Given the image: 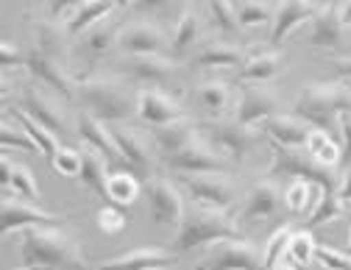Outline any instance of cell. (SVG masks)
I'll return each mask as SVG.
<instances>
[{
	"label": "cell",
	"instance_id": "obj_1",
	"mask_svg": "<svg viewBox=\"0 0 351 270\" xmlns=\"http://www.w3.org/2000/svg\"><path fill=\"white\" fill-rule=\"evenodd\" d=\"M25 267L42 270H86V259L81 254V245L56 229H31L23 232V245H20Z\"/></svg>",
	"mask_w": 351,
	"mask_h": 270
},
{
	"label": "cell",
	"instance_id": "obj_2",
	"mask_svg": "<svg viewBox=\"0 0 351 270\" xmlns=\"http://www.w3.org/2000/svg\"><path fill=\"white\" fill-rule=\"evenodd\" d=\"M293 114L301 117L315 128H329L332 123H340L343 114H351V86L348 84H306L295 98Z\"/></svg>",
	"mask_w": 351,
	"mask_h": 270
},
{
	"label": "cell",
	"instance_id": "obj_3",
	"mask_svg": "<svg viewBox=\"0 0 351 270\" xmlns=\"http://www.w3.org/2000/svg\"><path fill=\"white\" fill-rule=\"evenodd\" d=\"M75 98L81 101L84 112L104 123H125L131 114H137V95L112 78H84L75 86Z\"/></svg>",
	"mask_w": 351,
	"mask_h": 270
},
{
	"label": "cell",
	"instance_id": "obj_4",
	"mask_svg": "<svg viewBox=\"0 0 351 270\" xmlns=\"http://www.w3.org/2000/svg\"><path fill=\"white\" fill-rule=\"evenodd\" d=\"M223 240H243L237 223L226 220L223 214H217V212L187 209V214L182 220L179 232H176L170 248H173L176 256H182V254H190L195 248L215 245V243H223Z\"/></svg>",
	"mask_w": 351,
	"mask_h": 270
},
{
	"label": "cell",
	"instance_id": "obj_5",
	"mask_svg": "<svg viewBox=\"0 0 351 270\" xmlns=\"http://www.w3.org/2000/svg\"><path fill=\"white\" fill-rule=\"evenodd\" d=\"M268 178H304V182H313L321 193H337L340 182L335 167H326L321 162H315L310 154H301L298 148H282L274 145V159L268 167Z\"/></svg>",
	"mask_w": 351,
	"mask_h": 270
},
{
	"label": "cell",
	"instance_id": "obj_6",
	"mask_svg": "<svg viewBox=\"0 0 351 270\" xmlns=\"http://www.w3.org/2000/svg\"><path fill=\"white\" fill-rule=\"evenodd\" d=\"M184 193L193 198L195 209L223 214L237 204V190L223 173H198V175H179Z\"/></svg>",
	"mask_w": 351,
	"mask_h": 270
},
{
	"label": "cell",
	"instance_id": "obj_7",
	"mask_svg": "<svg viewBox=\"0 0 351 270\" xmlns=\"http://www.w3.org/2000/svg\"><path fill=\"white\" fill-rule=\"evenodd\" d=\"M70 217L64 214H51L45 209H39L36 204L25 201V198H3V206H0V234L9 237L14 232H31V229H56L64 226Z\"/></svg>",
	"mask_w": 351,
	"mask_h": 270
},
{
	"label": "cell",
	"instance_id": "obj_8",
	"mask_svg": "<svg viewBox=\"0 0 351 270\" xmlns=\"http://www.w3.org/2000/svg\"><path fill=\"white\" fill-rule=\"evenodd\" d=\"M195 270H265V259L245 240L215 243Z\"/></svg>",
	"mask_w": 351,
	"mask_h": 270
},
{
	"label": "cell",
	"instance_id": "obj_9",
	"mask_svg": "<svg viewBox=\"0 0 351 270\" xmlns=\"http://www.w3.org/2000/svg\"><path fill=\"white\" fill-rule=\"evenodd\" d=\"M285 206V190H279V184L274 178H265V182L254 184L243 204H240V212H237V220L240 226L245 223H265V220H274Z\"/></svg>",
	"mask_w": 351,
	"mask_h": 270
},
{
	"label": "cell",
	"instance_id": "obj_10",
	"mask_svg": "<svg viewBox=\"0 0 351 270\" xmlns=\"http://www.w3.org/2000/svg\"><path fill=\"white\" fill-rule=\"evenodd\" d=\"M204 131H206V140L212 143V148L217 154H223L234 164H240L251 154V148L256 143L254 131L240 125L237 120H232V123H209Z\"/></svg>",
	"mask_w": 351,
	"mask_h": 270
},
{
	"label": "cell",
	"instance_id": "obj_11",
	"mask_svg": "<svg viewBox=\"0 0 351 270\" xmlns=\"http://www.w3.org/2000/svg\"><path fill=\"white\" fill-rule=\"evenodd\" d=\"M148 201H151V217L156 226H182V220L187 214L184 198L173 182L167 178H151L148 182Z\"/></svg>",
	"mask_w": 351,
	"mask_h": 270
},
{
	"label": "cell",
	"instance_id": "obj_12",
	"mask_svg": "<svg viewBox=\"0 0 351 270\" xmlns=\"http://www.w3.org/2000/svg\"><path fill=\"white\" fill-rule=\"evenodd\" d=\"M117 48L125 56H162L170 51V39L154 23H131L120 31Z\"/></svg>",
	"mask_w": 351,
	"mask_h": 270
},
{
	"label": "cell",
	"instance_id": "obj_13",
	"mask_svg": "<svg viewBox=\"0 0 351 270\" xmlns=\"http://www.w3.org/2000/svg\"><path fill=\"white\" fill-rule=\"evenodd\" d=\"M321 9L324 6L318 0H279L274 12V23H271V45L279 48L298 25L315 20Z\"/></svg>",
	"mask_w": 351,
	"mask_h": 270
},
{
	"label": "cell",
	"instance_id": "obj_14",
	"mask_svg": "<svg viewBox=\"0 0 351 270\" xmlns=\"http://www.w3.org/2000/svg\"><path fill=\"white\" fill-rule=\"evenodd\" d=\"M165 164L179 173V175H198V173H226L229 170V159L223 154H217L215 148L206 145H190L173 156H165Z\"/></svg>",
	"mask_w": 351,
	"mask_h": 270
},
{
	"label": "cell",
	"instance_id": "obj_15",
	"mask_svg": "<svg viewBox=\"0 0 351 270\" xmlns=\"http://www.w3.org/2000/svg\"><path fill=\"white\" fill-rule=\"evenodd\" d=\"M279 114V98L268 89H259V86H245L240 103H237V123L245 128H256V125H265L271 117Z\"/></svg>",
	"mask_w": 351,
	"mask_h": 270
},
{
	"label": "cell",
	"instance_id": "obj_16",
	"mask_svg": "<svg viewBox=\"0 0 351 270\" xmlns=\"http://www.w3.org/2000/svg\"><path fill=\"white\" fill-rule=\"evenodd\" d=\"M137 117L143 123H148L151 128H159V125H170L176 120H184V112L173 98L162 95L159 89L145 86L137 93Z\"/></svg>",
	"mask_w": 351,
	"mask_h": 270
},
{
	"label": "cell",
	"instance_id": "obj_17",
	"mask_svg": "<svg viewBox=\"0 0 351 270\" xmlns=\"http://www.w3.org/2000/svg\"><path fill=\"white\" fill-rule=\"evenodd\" d=\"M17 109L25 112V114H28L31 120H36L39 125H45L48 131H53L56 137H64V134L70 131V123H67L64 112H62L53 101H48L45 95H39L36 89H23V95H20V101H17Z\"/></svg>",
	"mask_w": 351,
	"mask_h": 270
},
{
	"label": "cell",
	"instance_id": "obj_18",
	"mask_svg": "<svg viewBox=\"0 0 351 270\" xmlns=\"http://www.w3.org/2000/svg\"><path fill=\"white\" fill-rule=\"evenodd\" d=\"M75 128H78V137H81V143H84L86 148L98 151L106 162H123L120 148H117V143H114V134H112L109 123L93 117L90 112H81Z\"/></svg>",
	"mask_w": 351,
	"mask_h": 270
},
{
	"label": "cell",
	"instance_id": "obj_19",
	"mask_svg": "<svg viewBox=\"0 0 351 270\" xmlns=\"http://www.w3.org/2000/svg\"><path fill=\"white\" fill-rule=\"evenodd\" d=\"M173 251L156 248V245H143V248H131L128 254H120L109 262L101 265V270H165L170 265H176Z\"/></svg>",
	"mask_w": 351,
	"mask_h": 270
},
{
	"label": "cell",
	"instance_id": "obj_20",
	"mask_svg": "<svg viewBox=\"0 0 351 270\" xmlns=\"http://www.w3.org/2000/svg\"><path fill=\"white\" fill-rule=\"evenodd\" d=\"M25 70H28V73L42 84V86L53 89V93H59V95H64V98H73V95H75V86H78V84H73V78L67 75L64 64L45 59V56H42V53L36 51V48H31V51H28Z\"/></svg>",
	"mask_w": 351,
	"mask_h": 270
},
{
	"label": "cell",
	"instance_id": "obj_21",
	"mask_svg": "<svg viewBox=\"0 0 351 270\" xmlns=\"http://www.w3.org/2000/svg\"><path fill=\"white\" fill-rule=\"evenodd\" d=\"M112 134H114V143L120 148L125 167L137 178H145L151 170V159H148V148H145V140L140 137V131L128 128L125 123H117V125H112Z\"/></svg>",
	"mask_w": 351,
	"mask_h": 270
},
{
	"label": "cell",
	"instance_id": "obj_22",
	"mask_svg": "<svg viewBox=\"0 0 351 270\" xmlns=\"http://www.w3.org/2000/svg\"><path fill=\"white\" fill-rule=\"evenodd\" d=\"M173 70H176V62L165 59V56H125V62H123V73L131 81L145 84L151 89L170 81Z\"/></svg>",
	"mask_w": 351,
	"mask_h": 270
},
{
	"label": "cell",
	"instance_id": "obj_23",
	"mask_svg": "<svg viewBox=\"0 0 351 270\" xmlns=\"http://www.w3.org/2000/svg\"><path fill=\"white\" fill-rule=\"evenodd\" d=\"M310 45L318 51H335L346 45V23L340 17V9L324 6L310 28Z\"/></svg>",
	"mask_w": 351,
	"mask_h": 270
},
{
	"label": "cell",
	"instance_id": "obj_24",
	"mask_svg": "<svg viewBox=\"0 0 351 270\" xmlns=\"http://www.w3.org/2000/svg\"><path fill=\"white\" fill-rule=\"evenodd\" d=\"M262 131L268 134L274 140V145H282V148H304L306 145V137H310V123H304L301 117L295 114H276L271 117Z\"/></svg>",
	"mask_w": 351,
	"mask_h": 270
},
{
	"label": "cell",
	"instance_id": "obj_25",
	"mask_svg": "<svg viewBox=\"0 0 351 270\" xmlns=\"http://www.w3.org/2000/svg\"><path fill=\"white\" fill-rule=\"evenodd\" d=\"M112 9H117V0H81V6H75L70 12V17L64 20L62 28L67 31V36L86 34L90 28H95L98 23H104Z\"/></svg>",
	"mask_w": 351,
	"mask_h": 270
},
{
	"label": "cell",
	"instance_id": "obj_26",
	"mask_svg": "<svg viewBox=\"0 0 351 270\" xmlns=\"http://www.w3.org/2000/svg\"><path fill=\"white\" fill-rule=\"evenodd\" d=\"M0 173H3V187L6 190H14L17 198H25L31 204H39L42 193H39V184H36V178L28 167L23 164H14L9 159V154H3V159H0Z\"/></svg>",
	"mask_w": 351,
	"mask_h": 270
},
{
	"label": "cell",
	"instance_id": "obj_27",
	"mask_svg": "<svg viewBox=\"0 0 351 270\" xmlns=\"http://www.w3.org/2000/svg\"><path fill=\"white\" fill-rule=\"evenodd\" d=\"M154 145L165 156L179 154V151L195 145V125L190 120H176L170 125H159V128H154Z\"/></svg>",
	"mask_w": 351,
	"mask_h": 270
},
{
	"label": "cell",
	"instance_id": "obj_28",
	"mask_svg": "<svg viewBox=\"0 0 351 270\" xmlns=\"http://www.w3.org/2000/svg\"><path fill=\"white\" fill-rule=\"evenodd\" d=\"M195 67L204 70H226V67H243V51L229 42H206L195 53Z\"/></svg>",
	"mask_w": 351,
	"mask_h": 270
},
{
	"label": "cell",
	"instance_id": "obj_29",
	"mask_svg": "<svg viewBox=\"0 0 351 270\" xmlns=\"http://www.w3.org/2000/svg\"><path fill=\"white\" fill-rule=\"evenodd\" d=\"M31 25H34V48L45 59L64 64V36H67V31L59 28L56 23H51V20H34Z\"/></svg>",
	"mask_w": 351,
	"mask_h": 270
},
{
	"label": "cell",
	"instance_id": "obj_30",
	"mask_svg": "<svg viewBox=\"0 0 351 270\" xmlns=\"http://www.w3.org/2000/svg\"><path fill=\"white\" fill-rule=\"evenodd\" d=\"M198 36H201V17L187 9L179 20H176V31L170 36V51H167L170 59H182L198 42Z\"/></svg>",
	"mask_w": 351,
	"mask_h": 270
},
{
	"label": "cell",
	"instance_id": "obj_31",
	"mask_svg": "<svg viewBox=\"0 0 351 270\" xmlns=\"http://www.w3.org/2000/svg\"><path fill=\"white\" fill-rule=\"evenodd\" d=\"M304 151L310 154L315 162L326 164V167H337V164L343 162V145L332 137L329 131H324V128H313V131H310Z\"/></svg>",
	"mask_w": 351,
	"mask_h": 270
},
{
	"label": "cell",
	"instance_id": "obj_32",
	"mask_svg": "<svg viewBox=\"0 0 351 270\" xmlns=\"http://www.w3.org/2000/svg\"><path fill=\"white\" fill-rule=\"evenodd\" d=\"M109 170H106V159L98 154V151H93V148H86L84 151V167H81V184L90 190V193H95V195H104L106 198V187H109Z\"/></svg>",
	"mask_w": 351,
	"mask_h": 270
},
{
	"label": "cell",
	"instance_id": "obj_33",
	"mask_svg": "<svg viewBox=\"0 0 351 270\" xmlns=\"http://www.w3.org/2000/svg\"><path fill=\"white\" fill-rule=\"evenodd\" d=\"M195 98L206 114L217 117L232 106V89L223 81H204L195 86Z\"/></svg>",
	"mask_w": 351,
	"mask_h": 270
},
{
	"label": "cell",
	"instance_id": "obj_34",
	"mask_svg": "<svg viewBox=\"0 0 351 270\" xmlns=\"http://www.w3.org/2000/svg\"><path fill=\"white\" fill-rule=\"evenodd\" d=\"M14 117H17L20 128H23V131L28 134V137L34 140V145L39 148V154H42V156H45V159H48V164H51V162L56 159L59 148H62V145H59V137H56V134H53V131H48L45 125H39L36 120H31V117H28L25 112H20V109L14 112Z\"/></svg>",
	"mask_w": 351,
	"mask_h": 270
},
{
	"label": "cell",
	"instance_id": "obj_35",
	"mask_svg": "<svg viewBox=\"0 0 351 270\" xmlns=\"http://www.w3.org/2000/svg\"><path fill=\"white\" fill-rule=\"evenodd\" d=\"M282 67V53L279 51H265L251 56L243 67H240V81H251V84H262L271 81Z\"/></svg>",
	"mask_w": 351,
	"mask_h": 270
},
{
	"label": "cell",
	"instance_id": "obj_36",
	"mask_svg": "<svg viewBox=\"0 0 351 270\" xmlns=\"http://www.w3.org/2000/svg\"><path fill=\"white\" fill-rule=\"evenodd\" d=\"M106 198L114 206H131L140 198V178L131 170H117L109 175V187H106Z\"/></svg>",
	"mask_w": 351,
	"mask_h": 270
},
{
	"label": "cell",
	"instance_id": "obj_37",
	"mask_svg": "<svg viewBox=\"0 0 351 270\" xmlns=\"http://www.w3.org/2000/svg\"><path fill=\"white\" fill-rule=\"evenodd\" d=\"M343 214H346V204L340 201V195L337 193H321L315 206H313V212L306 214V220H304V229L313 232V229L326 226V223H332V220H337Z\"/></svg>",
	"mask_w": 351,
	"mask_h": 270
},
{
	"label": "cell",
	"instance_id": "obj_38",
	"mask_svg": "<svg viewBox=\"0 0 351 270\" xmlns=\"http://www.w3.org/2000/svg\"><path fill=\"white\" fill-rule=\"evenodd\" d=\"M120 25L117 23H112V20H104V23H98L95 28H90L86 31V36H84V45H86V53L90 56H104L106 51H112L114 45H117V39H120Z\"/></svg>",
	"mask_w": 351,
	"mask_h": 270
},
{
	"label": "cell",
	"instance_id": "obj_39",
	"mask_svg": "<svg viewBox=\"0 0 351 270\" xmlns=\"http://www.w3.org/2000/svg\"><path fill=\"white\" fill-rule=\"evenodd\" d=\"M313 193L315 184L313 182H304V178H293V182L285 187V206L295 214H310L313 212Z\"/></svg>",
	"mask_w": 351,
	"mask_h": 270
},
{
	"label": "cell",
	"instance_id": "obj_40",
	"mask_svg": "<svg viewBox=\"0 0 351 270\" xmlns=\"http://www.w3.org/2000/svg\"><path fill=\"white\" fill-rule=\"evenodd\" d=\"M293 234H295V229L290 226V223H282V229H276V232L268 237L265 251H262V259H265V270H274L276 265H282V254H287Z\"/></svg>",
	"mask_w": 351,
	"mask_h": 270
},
{
	"label": "cell",
	"instance_id": "obj_41",
	"mask_svg": "<svg viewBox=\"0 0 351 270\" xmlns=\"http://www.w3.org/2000/svg\"><path fill=\"white\" fill-rule=\"evenodd\" d=\"M274 12L271 3L265 0H243L237 6V20H240V28H256V25H268L274 23Z\"/></svg>",
	"mask_w": 351,
	"mask_h": 270
},
{
	"label": "cell",
	"instance_id": "obj_42",
	"mask_svg": "<svg viewBox=\"0 0 351 270\" xmlns=\"http://www.w3.org/2000/svg\"><path fill=\"white\" fill-rule=\"evenodd\" d=\"M315 251H318V243H315L313 232L310 229H301V232L293 234L290 248H287V256L293 259L295 267H306V265L315 259Z\"/></svg>",
	"mask_w": 351,
	"mask_h": 270
},
{
	"label": "cell",
	"instance_id": "obj_43",
	"mask_svg": "<svg viewBox=\"0 0 351 270\" xmlns=\"http://www.w3.org/2000/svg\"><path fill=\"white\" fill-rule=\"evenodd\" d=\"M209 14H212V23L223 34H237L240 20H237V9L232 6V0H209Z\"/></svg>",
	"mask_w": 351,
	"mask_h": 270
},
{
	"label": "cell",
	"instance_id": "obj_44",
	"mask_svg": "<svg viewBox=\"0 0 351 270\" xmlns=\"http://www.w3.org/2000/svg\"><path fill=\"white\" fill-rule=\"evenodd\" d=\"M51 167L59 173V175H67V178H78L81 175V167H84V151L78 148H59L56 159L51 162Z\"/></svg>",
	"mask_w": 351,
	"mask_h": 270
},
{
	"label": "cell",
	"instance_id": "obj_45",
	"mask_svg": "<svg viewBox=\"0 0 351 270\" xmlns=\"http://www.w3.org/2000/svg\"><path fill=\"white\" fill-rule=\"evenodd\" d=\"M98 229L104 232V234H120L125 226H128V214L123 212V206H104V209H98Z\"/></svg>",
	"mask_w": 351,
	"mask_h": 270
},
{
	"label": "cell",
	"instance_id": "obj_46",
	"mask_svg": "<svg viewBox=\"0 0 351 270\" xmlns=\"http://www.w3.org/2000/svg\"><path fill=\"white\" fill-rule=\"evenodd\" d=\"M0 143H3V151H12V148H17V151H31V154L39 151V148L34 145V140L28 137L23 128H12L9 123L0 125Z\"/></svg>",
	"mask_w": 351,
	"mask_h": 270
},
{
	"label": "cell",
	"instance_id": "obj_47",
	"mask_svg": "<svg viewBox=\"0 0 351 270\" xmlns=\"http://www.w3.org/2000/svg\"><path fill=\"white\" fill-rule=\"evenodd\" d=\"M315 259L324 270H351V256L337 248H329V245H318Z\"/></svg>",
	"mask_w": 351,
	"mask_h": 270
},
{
	"label": "cell",
	"instance_id": "obj_48",
	"mask_svg": "<svg viewBox=\"0 0 351 270\" xmlns=\"http://www.w3.org/2000/svg\"><path fill=\"white\" fill-rule=\"evenodd\" d=\"M25 59L28 53H23L17 45H12L9 39L0 42V67L3 70H12V67H25Z\"/></svg>",
	"mask_w": 351,
	"mask_h": 270
},
{
	"label": "cell",
	"instance_id": "obj_49",
	"mask_svg": "<svg viewBox=\"0 0 351 270\" xmlns=\"http://www.w3.org/2000/svg\"><path fill=\"white\" fill-rule=\"evenodd\" d=\"M340 134H343V164L348 173L351 170V114L340 117Z\"/></svg>",
	"mask_w": 351,
	"mask_h": 270
},
{
	"label": "cell",
	"instance_id": "obj_50",
	"mask_svg": "<svg viewBox=\"0 0 351 270\" xmlns=\"http://www.w3.org/2000/svg\"><path fill=\"white\" fill-rule=\"evenodd\" d=\"M329 64H332V70L351 86V56H337V59H329Z\"/></svg>",
	"mask_w": 351,
	"mask_h": 270
},
{
	"label": "cell",
	"instance_id": "obj_51",
	"mask_svg": "<svg viewBox=\"0 0 351 270\" xmlns=\"http://www.w3.org/2000/svg\"><path fill=\"white\" fill-rule=\"evenodd\" d=\"M75 6H81V0H48V12H51V17H62V14L73 12Z\"/></svg>",
	"mask_w": 351,
	"mask_h": 270
},
{
	"label": "cell",
	"instance_id": "obj_52",
	"mask_svg": "<svg viewBox=\"0 0 351 270\" xmlns=\"http://www.w3.org/2000/svg\"><path fill=\"white\" fill-rule=\"evenodd\" d=\"M337 195H340V201H343V204H351V170L343 175V182H340Z\"/></svg>",
	"mask_w": 351,
	"mask_h": 270
},
{
	"label": "cell",
	"instance_id": "obj_53",
	"mask_svg": "<svg viewBox=\"0 0 351 270\" xmlns=\"http://www.w3.org/2000/svg\"><path fill=\"white\" fill-rule=\"evenodd\" d=\"M165 3H170V0H134V6L140 12H154V9H162Z\"/></svg>",
	"mask_w": 351,
	"mask_h": 270
},
{
	"label": "cell",
	"instance_id": "obj_54",
	"mask_svg": "<svg viewBox=\"0 0 351 270\" xmlns=\"http://www.w3.org/2000/svg\"><path fill=\"white\" fill-rule=\"evenodd\" d=\"M340 17H343V23L351 28V0H346V3H343V9H340Z\"/></svg>",
	"mask_w": 351,
	"mask_h": 270
},
{
	"label": "cell",
	"instance_id": "obj_55",
	"mask_svg": "<svg viewBox=\"0 0 351 270\" xmlns=\"http://www.w3.org/2000/svg\"><path fill=\"white\" fill-rule=\"evenodd\" d=\"M343 48H346V51H348V56H351V28L346 31V45H343Z\"/></svg>",
	"mask_w": 351,
	"mask_h": 270
},
{
	"label": "cell",
	"instance_id": "obj_56",
	"mask_svg": "<svg viewBox=\"0 0 351 270\" xmlns=\"http://www.w3.org/2000/svg\"><path fill=\"white\" fill-rule=\"evenodd\" d=\"M343 3L346 0H329V6H335V9H343Z\"/></svg>",
	"mask_w": 351,
	"mask_h": 270
},
{
	"label": "cell",
	"instance_id": "obj_57",
	"mask_svg": "<svg viewBox=\"0 0 351 270\" xmlns=\"http://www.w3.org/2000/svg\"><path fill=\"white\" fill-rule=\"evenodd\" d=\"M274 270H295V267H293V265H285V262H282V265H276Z\"/></svg>",
	"mask_w": 351,
	"mask_h": 270
},
{
	"label": "cell",
	"instance_id": "obj_58",
	"mask_svg": "<svg viewBox=\"0 0 351 270\" xmlns=\"http://www.w3.org/2000/svg\"><path fill=\"white\" fill-rule=\"evenodd\" d=\"M128 3H134V0H117V6H120V9H125Z\"/></svg>",
	"mask_w": 351,
	"mask_h": 270
},
{
	"label": "cell",
	"instance_id": "obj_59",
	"mask_svg": "<svg viewBox=\"0 0 351 270\" xmlns=\"http://www.w3.org/2000/svg\"><path fill=\"white\" fill-rule=\"evenodd\" d=\"M346 254H348V256H351V234H348V251H346Z\"/></svg>",
	"mask_w": 351,
	"mask_h": 270
},
{
	"label": "cell",
	"instance_id": "obj_60",
	"mask_svg": "<svg viewBox=\"0 0 351 270\" xmlns=\"http://www.w3.org/2000/svg\"><path fill=\"white\" fill-rule=\"evenodd\" d=\"M17 270H34V267H17Z\"/></svg>",
	"mask_w": 351,
	"mask_h": 270
}]
</instances>
